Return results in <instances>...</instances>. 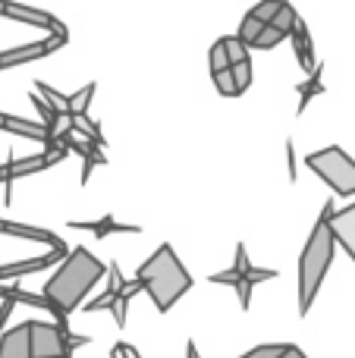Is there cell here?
Wrapping results in <instances>:
<instances>
[{
    "label": "cell",
    "mask_w": 355,
    "mask_h": 358,
    "mask_svg": "<svg viewBox=\"0 0 355 358\" xmlns=\"http://www.w3.org/2000/svg\"><path fill=\"white\" fill-rule=\"evenodd\" d=\"M101 277H104V261L94 258L85 245H75V248H69L66 252L60 271L44 283L41 296L50 299L57 311L73 315V311L79 308V302L92 292V286L98 283Z\"/></svg>",
    "instance_id": "cell-1"
},
{
    "label": "cell",
    "mask_w": 355,
    "mask_h": 358,
    "mask_svg": "<svg viewBox=\"0 0 355 358\" xmlns=\"http://www.w3.org/2000/svg\"><path fill=\"white\" fill-rule=\"evenodd\" d=\"M331 214H333V201H327L318 223L312 227V236L305 239V248H302V255H299V315L302 317L312 311L321 283H324L327 271H331L333 252H337V239H333V229H331Z\"/></svg>",
    "instance_id": "cell-2"
},
{
    "label": "cell",
    "mask_w": 355,
    "mask_h": 358,
    "mask_svg": "<svg viewBox=\"0 0 355 358\" xmlns=\"http://www.w3.org/2000/svg\"><path fill=\"white\" fill-rule=\"evenodd\" d=\"M136 277H138V283H142V289L154 299L161 315H167V311L192 289V273L182 267V261L176 258L170 242H164V245L138 267Z\"/></svg>",
    "instance_id": "cell-3"
},
{
    "label": "cell",
    "mask_w": 355,
    "mask_h": 358,
    "mask_svg": "<svg viewBox=\"0 0 355 358\" xmlns=\"http://www.w3.org/2000/svg\"><path fill=\"white\" fill-rule=\"evenodd\" d=\"M305 167L314 170L337 195H343V198L355 195V161L340 145H331V148H321L314 155H308Z\"/></svg>",
    "instance_id": "cell-4"
},
{
    "label": "cell",
    "mask_w": 355,
    "mask_h": 358,
    "mask_svg": "<svg viewBox=\"0 0 355 358\" xmlns=\"http://www.w3.org/2000/svg\"><path fill=\"white\" fill-rule=\"evenodd\" d=\"M66 336L57 324L48 321H29V343H31V358H69L66 355Z\"/></svg>",
    "instance_id": "cell-5"
},
{
    "label": "cell",
    "mask_w": 355,
    "mask_h": 358,
    "mask_svg": "<svg viewBox=\"0 0 355 358\" xmlns=\"http://www.w3.org/2000/svg\"><path fill=\"white\" fill-rule=\"evenodd\" d=\"M60 44H66V38H44V41H35V44H22V48H13V50H3L0 54V69L3 66H19V63H29V60H38V57H48L50 50H57Z\"/></svg>",
    "instance_id": "cell-6"
},
{
    "label": "cell",
    "mask_w": 355,
    "mask_h": 358,
    "mask_svg": "<svg viewBox=\"0 0 355 358\" xmlns=\"http://www.w3.org/2000/svg\"><path fill=\"white\" fill-rule=\"evenodd\" d=\"M3 16L19 19V22H29V25H41V29H48L50 35L66 38V29H63L60 19L50 16V13H44V10H35V6H22V3H10V0H6Z\"/></svg>",
    "instance_id": "cell-7"
},
{
    "label": "cell",
    "mask_w": 355,
    "mask_h": 358,
    "mask_svg": "<svg viewBox=\"0 0 355 358\" xmlns=\"http://www.w3.org/2000/svg\"><path fill=\"white\" fill-rule=\"evenodd\" d=\"M331 229H333V239H337V245H343V252L355 261V204H349V208H343V210L333 208Z\"/></svg>",
    "instance_id": "cell-8"
},
{
    "label": "cell",
    "mask_w": 355,
    "mask_h": 358,
    "mask_svg": "<svg viewBox=\"0 0 355 358\" xmlns=\"http://www.w3.org/2000/svg\"><path fill=\"white\" fill-rule=\"evenodd\" d=\"M0 233H6V236H16V239H35V242H44V245H48V248H63V252H69V248H66V242H63L57 233H50V229H41V227H29V223L0 220Z\"/></svg>",
    "instance_id": "cell-9"
},
{
    "label": "cell",
    "mask_w": 355,
    "mask_h": 358,
    "mask_svg": "<svg viewBox=\"0 0 355 358\" xmlns=\"http://www.w3.org/2000/svg\"><path fill=\"white\" fill-rule=\"evenodd\" d=\"M69 229H85V233H94L98 239L117 236V233H142L138 223H119V220H113L110 214L101 217V220H69Z\"/></svg>",
    "instance_id": "cell-10"
},
{
    "label": "cell",
    "mask_w": 355,
    "mask_h": 358,
    "mask_svg": "<svg viewBox=\"0 0 355 358\" xmlns=\"http://www.w3.org/2000/svg\"><path fill=\"white\" fill-rule=\"evenodd\" d=\"M0 358H31L29 343V321L0 334Z\"/></svg>",
    "instance_id": "cell-11"
},
{
    "label": "cell",
    "mask_w": 355,
    "mask_h": 358,
    "mask_svg": "<svg viewBox=\"0 0 355 358\" xmlns=\"http://www.w3.org/2000/svg\"><path fill=\"white\" fill-rule=\"evenodd\" d=\"M289 38H293V48H296V60H299V66L305 69V73H312L318 63H314V48H312V35H308L305 22L302 19H296L293 31H289Z\"/></svg>",
    "instance_id": "cell-12"
},
{
    "label": "cell",
    "mask_w": 355,
    "mask_h": 358,
    "mask_svg": "<svg viewBox=\"0 0 355 358\" xmlns=\"http://www.w3.org/2000/svg\"><path fill=\"white\" fill-rule=\"evenodd\" d=\"M299 94H302V101H299V113L308 107V101L312 98H318V94H324V82H321V63L308 73V82H302L299 85Z\"/></svg>",
    "instance_id": "cell-13"
},
{
    "label": "cell",
    "mask_w": 355,
    "mask_h": 358,
    "mask_svg": "<svg viewBox=\"0 0 355 358\" xmlns=\"http://www.w3.org/2000/svg\"><path fill=\"white\" fill-rule=\"evenodd\" d=\"M92 94H94V82H88L82 92L69 94L66 98V113L69 117H79V113H88V104H92Z\"/></svg>",
    "instance_id": "cell-14"
},
{
    "label": "cell",
    "mask_w": 355,
    "mask_h": 358,
    "mask_svg": "<svg viewBox=\"0 0 355 358\" xmlns=\"http://www.w3.org/2000/svg\"><path fill=\"white\" fill-rule=\"evenodd\" d=\"M296 19H299V13L293 10V3H287V0H283L280 10H277V13H274V19H270V25H274V29H280L283 35L289 38V31H293Z\"/></svg>",
    "instance_id": "cell-15"
},
{
    "label": "cell",
    "mask_w": 355,
    "mask_h": 358,
    "mask_svg": "<svg viewBox=\"0 0 355 358\" xmlns=\"http://www.w3.org/2000/svg\"><path fill=\"white\" fill-rule=\"evenodd\" d=\"M220 41H224V50H226V60H230V66H233V63H242V60H249V44H245L239 35L220 38Z\"/></svg>",
    "instance_id": "cell-16"
},
{
    "label": "cell",
    "mask_w": 355,
    "mask_h": 358,
    "mask_svg": "<svg viewBox=\"0 0 355 358\" xmlns=\"http://www.w3.org/2000/svg\"><path fill=\"white\" fill-rule=\"evenodd\" d=\"M264 25H268V22H261V19H258L255 13L249 10V13H245V19H242V25H239V38H242V41L252 48V41H255L258 35H261Z\"/></svg>",
    "instance_id": "cell-17"
},
{
    "label": "cell",
    "mask_w": 355,
    "mask_h": 358,
    "mask_svg": "<svg viewBox=\"0 0 355 358\" xmlns=\"http://www.w3.org/2000/svg\"><path fill=\"white\" fill-rule=\"evenodd\" d=\"M283 38H287V35H283L280 29H274V25L268 22V25L261 29V35H258L255 41H252V48H258V50H270V48H277V44H280Z\"/></svg>",
    "instance_id": "cell-18"
},
{
    "label": "cell",
    "mask_w": 355,
    "mask_h": 358,
    "mask_svg": "<svg viewBox=\"0 0 355 358\" xmlns=\"http://www.w3.org/2000/svg\"><path fill=\"white\" fill-rule=\"evenodd\" d=\"M274 277H277V271H270V267H255L252 261L242 267V280L252 286V289H255L258 283H264V280H274Z\"/></svg>",
    "instance_id": "cell-19"
},
{
    "label": "cell",
    "mask_w": 355,
    "mask_h": 358,
    "mask_svg": "<svg viewBox=\"0 0 355 358\" xmlns=\"http://www.w3.org/2000/svg\"><path fill=\"white\" fill-rule=\"evenodd\" d=\"M230 73H233V82H236V94H242L245 88L252 85V63H249V60H242V63H233V66H230Z\"/></svg>",
    "instance_id": "cell-20"
},
{
    "label": "cell",
    "mask_w": 355,
    "mask_h": 358,
    "mask_svg": "<svg viewBox=\"0 0 355 358\" xmlns=\"http://www.w3.org/2000/svg\"><path fill=\"white\" fill-rule=\"evenodd\" d=\"M38 92L44 94V101H48V107H50V110H57V113H66V94L54 92V88H50V85H44V82H38Z\"/></svg>",
    "instance_id": "cell-21"
},
{
    "label": "cell",
    "mask_w": 355,
    "mask_h": 358,
    "mask_svg": "<svg viewBox=\"0 0 355 358\" xmlns=\"http://www.w3.org/2000/svg\"><path fill=\"white\" fill-rule=\"evenodd\" d=\"M214 76V85L224 98H236V82H233V73L230 69H220V73H211Z\"/></svg>",
    "instance_id": "cell-22"
},
{
    "label": "cell",
    "mask_w": 355,
    "mask_h": 358,
    "mask_svg": "<svg viewBox=\"0 0 355 358\" xmlns=\"http://www.w3.org/2000/svg\"><path fill=\"white\" fill-rule=\"evenodd\" d=\"M208 63H211V73H220V69H230V60H226V50H224V41H217L208 54Z\"/></svg>",
    "instance_id": "cell-23"
},
{
    "label": "cell",
    "mask_w": 355,
    "mask_h": 358,
    "mask_svg": "<svg viewBox=\"0 0 355 358\" xmlns=\"http://www.w3.org/2000/svg\"><path fill=\"white\" fill-rule=\"evenodd\" d=\"M283 352V346L280 343H264V346H255V349H249L245 355H239V358H277Z\"/></svg>",
    "instance_id": "cell-24"
},
{
    "label": "cell",
    "mask_w": 355,
    "mask_h": 358,
    "mask_svg": "<svg viewBox=\"0 0 355 358\" xmlns=\"http://www.w3.org/2000/svg\"><path fill=\"white\" fill-rule=\"evenodd\" d=\"M280 3H283V0H261V3H258L252 13H255L261 22H270V19H274V13L280 10Z\"/></svg>",
    "instance_id": "cell-25"
},
{
    "label": "cell",
    "mask_w": 355,
    "mask_h": 358,
    "mask_svg": "<svg viewBox=\"0 0 355 358\" xmlns=\"http://www.w3.org/2000/svg\"><path fill=\"white\" fill-rule=\"evenodd\" d=\"M113 302H117V296H110V292H101V296L94 299V302H88V305H85V311H88V315H94V311H101V308L110 311V308H113Z\"/></svg>",
    "instance_id": "cell-26"
},
{
    "label": "cell",
    "mask_w": 355,
    "mask_h": 358,
    "mask_svg": "<svg viewBox=\"0 0 355 358\" xmlns=\"http://www.w3.org/2000/svg\"><path fill=\"white\" fill-rule=\"evenodd\" d=\"M287 167H289V179L299 176V164H296V148H293V138L287 142Z\"/></svg>",
    "instance_id": "cell-27"
},
{
    "label": "cell",
    "mask_w": 355,
    "mask_h": 358,
    "mask_svg": "<svg viewBox=\"0 0 355 358\" xmlns=\"http://www.w3.org/2000/svg\"><path fill=\"white\" fill-rule=\"evenodd\" d=\"M13 305H16V302H10V299H0V334H3V324L10 321V315H13Z\"/></svg>",
    "instance_id": "cell-28"
},
{
    "label": "cell",
    "mask_w": 355,
    "mask_h": 358,
    "mask_svg": "<svg viewBox=\"0 0 355 358\" xmlns=\"http://www.w3.org/2000/svg\"><path fill=\"white\" fill-rule=\"evenodd\" d=\"M277 358H308L305 352H302L299 346H283V352L277 355Z\"/></svg>",
    "instance_id": "cell-29"
},
{
    "label": "cell",
    "mask_w": 355,
    "mask_h": 358,
    "mask_svg": "<svg viewBox=\"0 0 355 358\" xmlns=\"http://www.w3.org/2000/svg\"><path fill=\"white\" fill-rule=\"evenodd\" d=\"M6 117H10V113H0V129H6Z\"/></svg>",
    "instance_id": "cell-30"
},
{
    "label": "cell",
    "mask_w": 355,
    "mask_h": 358,
    "mask_svg": "<svg viewBox=\"0 0 355 358\" xmlns=\"http://www.w3.org/2000/svg\"><path fill=\"white\" fill-rule=\"evenodd\" d=\"M0 182H6V164L0 167Z\"/></svg>",
    "instance_id": "cell-31"
},
{
    "label": "cell",
    "mask_w": 355,
    "mask_h": 358,
    "mask_svg": "<svg viewBox=\"0 0 355 358\" xmlns=\"http://www.w3.org/2000/svg\"><path fill=\"white\" fill-rule=\"evenodd\" d=\"M3 10H6V0H0V16H3Z\"/></svg>",
    "instance_id": "cell-32"
},
{
    "label": "cell",
    "mask_w": 355,
    "mask_h": 358,
    "mask_svg": "<svg viewBox=\"0 0 355 358\" xmlns=\"http://www.w3.org/2000/svg\"><path fill=\"white\" fill-rule=\"evenodd\" d=\"M57 358H60V355H57Z\"/></svg>",
    "instance_id": "cell-33"
}]
</instances>
